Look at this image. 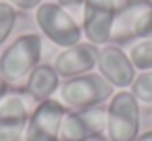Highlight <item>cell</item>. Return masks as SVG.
Masks as SVG:
<instances>
[{"label":"cell","instance_id":"obj_2","mask_svg":"<svg viewBox=\"0 0 152 141\" xmlns=\"http://www.w3.org/2000/svg\"><path fill=\"white\" fill-rule=\"evenodd\" d=\"M115 87L96 71L81 75V77H73V79H65L58 87V102L67 108V110H90V108H98V106H106L108 100L115 95Z\"/></svg>","mask_w":152,"mask_h":141},{"label":"cell","instance_id":"obj_1","mask_svg":"<svg viewBox=\"0 0 152 141\" xmlns=\"http://www.w3.org/2000/svg\"><path fill=\"white\" fill-rule=\"evenodd\" d=\"M44 38L40 33H21L0 52V71L11 89H21L38 64H42Z\"/></svg>","mask_w":152,"mask_h":141},{"label":"cell","instance_id":"obj_13","mask_svg":"<svg viewBox=\"0 0 152 141\" xmlns=\"http://www.w3.org/2000/svg\"><path fill=\"white\" fill-rule=\"evenodd\" d=\"M129 58L137 73L152 71V40H137L129 48Z\"/></svg>","mask_w":152,"mask_h":141},{"label":"cell","instance_id":"obj_18","mask_svg":"<svg viewBox=\"0 0 152 141\" xmlns=\"http://www.w3.org/2000/svg\"><path fill=\"white\" fill-rule=\"evenodd\" d=\"M140 40H152V11H150L148 17H146V23H144V27H142Z\"/></svg>","mask_w":152,"mask_h":141},{"label":"cell","instance_id":"obj_4","mask_svg":"<svg viewBox=\"0 0 152 141\" xmlns=\"http://www.w3.org/2000/svg\"><path fill=\"white\" fill-rule=\"evenodd\" d=\"M140 102L129 89L115 91L106 104V141H133L142 131Z\"/></svg>","mask_w":152,"mask_h":141},{"label":"cell","instance_id":"obj_12","mask_svg":"<svg viewBox=\"0 0 152 141\" xmlns=\"http://www.w3.org/2000/svg\"><path fill=\"white\" fill-rule=\"evenodd\" d=\"M63 79L58 77V73L54 71L52 64H38L34 69V73L27 77V81L23 83V95L34 100L36 104L40 102H46V100H52L56 93H58V87H61Z\"/></svg>","mask_w":152,"mask_h":141},{"label":"cell","instance_id":"obj_10","mask_svg":"<svg viewBox=\"0 0 152 141\" xmlns=\"http://www.w3.org/2000/svg\"><path fill=\"white\" fill-rule=\"evenodd\" d=\"M98 54H100V48L83 40L71 48H63L50 64L54 67L58 77L65 81V79L94 73L96 64H98Z\"/></svg>","mask_w":152,"mask_h":141},{"label":"cell","instance_id":"obj_17","mask_svg":"<svg viewBox=\"0 0 152 141\" xmlns=\"http://www.w3.org/2000/svg\"><path fill=\"white\" fill-rule=\"evenodd\" d=\"M54 2H56V4H61L63 9H67L69 13H75V11H79V13H81L86 0H54Z\"/></svg>","mask_w":152,"mask_h":141},{"label":"cell","instance_id":"obj_6","mask_svg":"<svg viewBox=\"0 0 152 141\" xmlns=\"http://www.w3.org/2000/svg\"><path fill=\"white\" fill-rule=\"evenodd\" d=\"M106 137V106L90 110H67L61 141H98Z\"/></svg>","mask_w":152,"mask_h":141},{"label":"cell","instance_id":"obj_16","mask_svg":"<svg viewBox=\"0 0 152 141\" xmlns=\"http://www.w3.org/2000/svg\"><path fill=\"white\" fill-rule=\"evenodd\" d=\"M4 2H9L13 9H17L19 13H34L42 2H44V0H4Z\"/></svg>","mask_w":152,"mask_h":141},{"label":"cell","instance_id":"obj_14","mask_svg":"<svg viewBox=\"0 0 152 141\" xmlns=\"http://www.w3.org/2000/svg\"><path fill=\"white\" fill-rule=\"evenodd\" d=\"M17 19H19V11L13 9L4 0H0V48L9 44V40L17 27Z\"/></svg>","mask_w":152,"mask_h":141},{"label":"cell","instance_id":"obj_5","mask_svg":"<svg viewBox=\"0 0 152 141\" xmlns=\"http://www.w3.org/2000/svg\"><path fill=\"white\" fill-rule=\"evenodd\" d=\"M123 0H86L81 9V31L83 40L102 48L110 44L113 23Z\"/></svg>","mask_w":152,"mask_h":141},{"label":"cell","instance_id":"obj_15","mask_svg":"<svg viewBox=\"0 0 152 141\" xmlns=\"http://www.w3.org/2000/svg\"><path fill=\"white\" fill-rule=\"evenodd\" d=\"M129 91L133 93V98L140 104H152V71H144L137 73L133 85L129 87Z\"/></svg>","mask_w":152,"mask_h":141},{"label":"cell","instance_id":"obj_19","mask_svg":"<svg viewBox=\"0 0 152 141\" xmlns=\"http://www.w3.org/2000/svg\"><path fill=\"white\" fill-rule=\"evenodd\" d=\"M11 91H13V89L9 87V83H7V81H4V77H2V71H0V102H2Z\"/></svg>","mask_w":152,"mask_h":141},{"label":"cell","instance_id":"obj_7","mask_svg":"<svg viewBox=\"0 0 152 141\" xmlns=\"http://www.w3.org/2000/svg\"><path fill=\"white\" fill-rule=\"evenodd\" d=\"M65 114L67 108L56 98L36 104L29 114L23 141H61V127Z\"/></svg>","mask_w":152,"mask_h":141},{"label":"cell","instance_id":"obj_3","mask_svg":"<svg viewBox=\"0 0 152 141\" xmlns=\"http://www.w3.org/2000/svg\"><path fill=\"white\" fill-rule=\"evenodd\" d=\"M36 25L40 29V35L46 38L50 44L56 48H71L79 42H83V31L81 23L75 19L73 13L63 9L61 4L52 2H42L34 11Z\"/></svg>","mask_w":152,"mask_h":141},{"label":"cell","instance_id":"obj_20","mask_svg":"<svg viewBox=\"0 0 152 141\" xmlns=\"http://www.w3.org/2000/svg\"><path fill=\"white\" fill-rule=\"evenodd\" d=\"M133 141H152V129L150 131H144V133H140Z\"/></svg>","mask_w":152,"mask_h":141},{"label":"cell","instance_id":"obj_11","mask_svg":"<svg viewBox=\"0 0 152 141\" xmlns=\"http://www.w3.org/2000/svg\"><path fill=\"white\" fill-rule=\"evenodd\" d=\"M29 114L27 98L11 91L0 102V141H23Z\"/></svg>","mask_w":152,"mask_h":141},{"label":"cell","instance_id":"obj_9","mask_svg":"<svg viewBox=\"0 0 152 141\" xmlns=\"http://www.w3.org/2000/svg\"><path fill=\"white\" fill-rule=\"evenodd\" d=\"M96 73L102 75L117 91L129 89L137 77V71H135L129 54L121 46H115V44H106L100 48Z\"/></svg>","mask_w":152,"mask_h":141},{"label":"cell","instance_id":"obj_8","mask_svg":"<svg viewBox=\"0 0 152 141\" xmlns=\"http://www.w3.org/2000/svg\"><path fill=\"white\" fill-rule=\"evenodd\" d=\"M150 11L152 0H123L113 23L110 44L121 48L125 44H135L142 35V27Z\"/></svg>","mask_w":152,"mask_h":141}]
</instances>
